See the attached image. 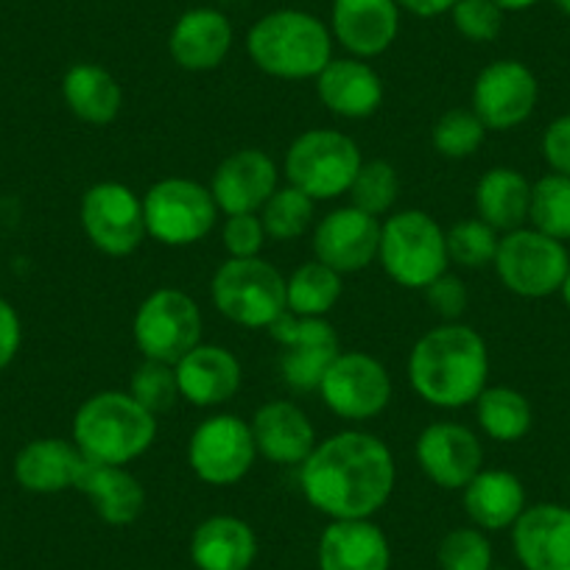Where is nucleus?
I'll use <instances>...</instances> for the list:
<instances>
[{"mask_svg": "<svg viewBox=\"0 0 570 570\" xmlns=\"http://www.w3.org/2000/svg\"><path fill=\"white\" fill-rule=\"evenodd\" d=\"M299 487L305 501L325 518H375L397 487V464L381 436L338 431L316 442L299 464Z\"/></svg>", "mask_w": 570, "mask_h": 570, "instance_id": "f257e3e1", "label": "nucleus"}, {"mask_svg": "<svg viewBox=\"0 0 570 570\" xmlns=\"http://www.w3.org/2000/svg\"><path fill=\"white\" fill-rule=\"evenodd\" d=\"M411 389L434 409L473 405L490 381L484 336L464 322H442L414 342L405 364Z\"/></svg>", "mask_w": 570, "mask_h": 570, "instance_id": "f03ea898", "label": "nucleus"}, {"mask_svg": "<svg viewBox=\"0 0 570 570\" xmlns=\"http://www.w3.org/2000/svg\"><path fill=\"white\" fill-rule=\"evenodd\" d=\"M246 53L272 79H316L333 59L331 26L303 9H277L255 20L246 35Z\"/></svg>", "mask_w": 570, "mask_h": 570, "instance_id": "7ed1b4c3", "label": "nucleus"}, {"mask_svg": "<svg viewBox=\"0 0 570 570\" xmlns=\"http://www.w3.org/2000/svg\"><path fill=\"white\" fill-rule=\"evenodd\" d=\"M73 445L87 462L131 464L157 440V416L142 409L129 392L107 389L76 409Z\"/></svg>", "mask_w": 570, "mask_h": 570, "instance_id": "20e7f679", "label": "nucleus"}, {"mask_svg": "<svg viewBox=\"0 0 570 570\" xmlns=\"http://www.w3.org/2000/svg\"><path fill=\"white\" fill-rule=\"evenodd\" d=\"M377 263L400 288L422 292L451 266L445 229L425 210L389 213L381 222Z\"/></svg>", "mask_w": 570, "mask_h": 570, "instance_id": "39448f33", "label": "nucleus"}, {"mask_svg": "<svg viewBox=\"0 0 570 570\" xmlns=\"http://www.w3.org/2000/svg\"><path fill=\"white\" fill-rule=\"evenodd\" d=\"M210 299L224 320L268 331L285 314V277L263 257H227L210 279Z\"/></svg>", "mask_w": 570, "mask_h": 570, "instance_id": "423d86ee", "label": "nucleus"}, {"mask_svg": "<svg viewBox=\"0 0 570 570\" xmlns=\"http://www.w3.org/2000/svg\"><path fill=\"white\" fill-rule=\"evenodd\" d=\"M358 142L338 129H308L297 135L285 151V183L308 194L314 202L347 196L358 174Z\"/></svg>", "mask_w": 570, "mask_h": 570, "instance_id": "0eeeda50", "label": "nucleus"}, {"mask_svg": "<svg viewBox=\"0 0 570 570\" xmlns=\"http://www.w3.org/2000/svg\"><path fill=\"white\" fill-rule=\"evenodd\" d=\"M218 213L210 188L188 177L160 179L142 194L146 233L174 249L202 244L216 229Z\"/></svg>", "mask_w": 570, "mask_h": 570, "instance_id": "6e6552de", "label": "nucleus"}, {"mask_svg": "<svg viewBox=\"0 0 570 570\" xmlns=\"http://www.w3.org/2000/svg\"><path fill=\"white\" fill-rule=\"evenodd\" d=\"M503 288L525 299H542L562 292L570 272L568 246L534 227H520L501 235L495 263Z\"/></svg>", "mask_w": 570, "mask_h": 570, "instance_id": "1a4fd4ad", "label": "nucleus"}, {"mask_svg": "<svg viewBox=\"0 0 570 570\" xmlns=\"http://www.w3.org/2000/svg\"><path fill=\"white\" fill-rule=\"evenodd\" d=\"M205 320L190 294L163 285L142 299L131 320V336L142 358L177 364L202 344Z\"/></svg>", "mask_w": 570, "mask_h": 570, "instance_id": "9d476101", "label": "nucleus"}, {"mask_svg": "<svg viewBox=\"0 0 570 570\" xmlns=\"http://www.w3.org/2000/svg\"><path fill=\"white\" fill-rule=\"evenodd\" d=\"M79 222L87 240L107 257H129L149 238L142 196L124 183H96L85 190Z\"/></svg>", "mask_w": 570, "mask_h": 570, "instance_id": "9b49d317", "label": "nucleus"}, {"mask_svg": "<svg viewBox=\"0 0 570 570\" xmlns=\"http://www.w3.org/2000/svg\"><path fill=\"white\" fill-rule=\"evenodd\" d=\"M257 445L249 422L235 414H213L194 428L188 440V468L210 487H233L249 475Z\"/></svg>", "mask_w": 570, "mask_h": 570, "instance_id": "f8f14e48", "label": "nucleus"}, {"mask_svg": "<svg viewBox=\"0 0 570 570\" xmlns=\"http://www.w3.org/2000/svg\"><path fill=\"white\" fill-rule=\"evenodd\" d=\"M316 394L342 420L366 422L383 414L392 403V375L375 355L342 350L322 377Z\"/></svg>", "mask_w": 570, "mask_h": 570, "instance_id": "ddd939ff", "label": "nucleus"}, {"mask_svg": "<svg viewBox=\"0 0 570 570\" xmlns=\"http://www.w3.org/2000/svg\"><path fill=\"white\" fill-rule=\"evenodd\" d=\"M277 344V366L285 386L294 392H320V383L336 355L342 353L336 331L327 320H305L285 311L272 327Z\"/></svg>", "mask_w": 570, "mask_h": 570, "instance_id": "4468645a", "label": "nucleus"}, {"mask_svg": "<svg viewBox=\"0 0 570 570\" xmlns=\"http://www.w3.org/2000/svg\"><path fill=\"white\" fill-rule=\"evenodd\" d=\"M540 85L529 65L518 59H498L481 68L473 81V109L487 131H512L534 115Z\"/></svg>", "mask_w": 570, "mask_h": 570, "instance_id": "2eb2a0df", "label": "nucleus"}, {"mask_svg": "<svg viewBox=\"0 0 570 570\" xmlns=\"http://www.w3.org/2000/svg\"><path fill=\"white\" fill-rule=\"evenodd\" d=\"M416 464L442 490H464L484 470V445L462 422H431L414 445Z\"/></svg>", "mask_w": 570, "mask_h": 570, "instance_id": "dca6fc26", "label": "nucleus"}, {"mask_svg": "<svg viewBox=\"0 0 570 570\" xmlns=\"http://www.w3.org/2000/svg\"><path fill=\"white\" fill-rule=\"evenodd\" d=\"M381 218L358 207H336L314 227V257L338 274H358L377 261Z\"/></svg>", "mask_w": 570, "mask_h": 570, "instance_id": "f3484780", "label": "nucleus"}, {"mask_svg": "<svg viewBox=\"0 0 570 570\" xmlns=\"http://www.w3.org/2000/svg\"><path fill=\"white\" fill-rule=\"evenodd\" d=\"M207 188L224 216L261 213L268 196L279 188V168L266 151L238 149L218 163Z\"/></svg>", "mask_w": 570, "mask_h": 570, "instance_id": "a211bd4d", "label": "nucleus"}, {"mask_svg": "<svg viewBox=\"0 0 570 570\" xmlns=\"http://www.w3.org/2000/svg\"><path fill=\"white\" fill-rule=\"evenodd\" d=\"M331 35L350 57H381L400 35L397 0H333Z\"/></svg>", "mask_w": 570, "mask_h": 570, "instance_id": "6ab92c4d", "label": "nucleus"}, {"mask_svg": "<svg viewBox=\"0 0 570 570\" xmlns=\"http://www.w3.org/2000/svg\"><path fill=\"white\" fill-rule=\"evenodd\" d=\"M512 548L523 570H570V509L562 503L525 507L512 525Z\"/></svg>", "mask_w": 570, "mask_h": 570, "instance_id": "aec40b11", "label": "nucleus"}, {"mask_svg": "<svg viewBox=\"0 0 570 570\" xmlns=\"http://www.w3.org/2000/svg\"><path fill=\"white\" fill-rule=\"evenodd\" d=\"M257 456L279 468H299L316 448V428L292 400H268L249 422Z\"/></svg>", "mask_w": 570, "mask_h": 570, "instance_id": "412c9836", "label": "nucleus"}, {"mask_svg": "<svg viewBox=\"0 0 570 570\" xmlns=\"http://www.w3.org/2000/svg\"><path fill=\"white\" fill-rule=\"evenodd\" d=\"M235 31L224 12L210 7H196L179 14L168 35V53L174 65L188 73H207L227 62L233 51Z\"/></svg>", "mask_w": 570, "mask_h": 570, "instance_id": "4be33fe9", "label": "nucleus"}, {"mask_svg": "<svg viewBox=\"0 0 570 570\" xmlns=\"http://www.w3.org/2000/svg\"><path fill=\"white\" fill-rule=\"evenodd\" d=\"M179 381V394L196 409H218L227 405L244 383V370L233 350L222 344H196L188 355L174 364Z\"/></svg>", "mask_w": 570, "mask_h": 570, "instance_id": "5701e85b", "label": "nucleus"}, {"mask_svg": "<svg viewBox=\"0 0 570 570\" xmlns=\"http://www.w3.org/2000/svg\"><path fill=\"white\" fill-rule=\"evenodd\" d=\"M316 96L327 112L344 120H364L381 109L383 79L366 59L333 57L316 76Z\"/></svg>", "mask_w": 570, "mask_h": 570, "instance_id": "b1692460", "label": "nucleus"}, {"mask_svg": "<svg viewBox=\"0 0 570 570\" xmlns=\"http://www.w3.org/2000/svg\"><path fill=\"white\" fill-rule=\"evenodd\" d=\"M320 570H389L392 546L372 518L331 520L316 546Z\"/></svg>", "mask_w": 570, "mask_h": 570, "instance_id": "393cba45", "label": "nucleus"}, {"mask_svg": "<svg viewBox=\"0 0 570 570\" xmlns=\"http://www.w3.org/2000/svg\"><path fill=\"white\" fill-rule=\"evenodd\" d=\"M81 468L85 456L73 440L42 436L20 448L14 456V481L35 495H57V492L76 490Z\"/></svg>", "mask_w": 570, "mask_h": 570, "instance_id": "a878e982", "label": "nucleus"}, {"mask_svg": "<svg viewBox=\"0 0 570 570\" xmlns=\"http://www.w3.org/2000/svg\"><path fill=\"white\" fill-rule=\"evenodd\" d=\"M76 492L92 503L107 525H131L146 509V487L120 464H96L85 459Z\"/></svg>", "mask_w": 570, "mask_h": 570, "instance_id": "bb28decb", "label": "nucleus"}, {"mask_svg": "<svg viewBox=\"0 0 570 570\" xmlns=\"http://www.w3.org/2000/svg\"><path fill=\"white\" fill-rule=\"evenodd\" d=\"M257 559V534L235 514H213L190 534L196 570H249Z\"/></svg>", "mask_w": 570, "mask_h": 570, "instance_id": "cd10ccee", "label": "nucleus"}, {"mask_svg": "<svg viewBox=\"0 0 570 570\" xmlns=\"http://www.w3.org/2000/svg\"><path fill=\"white\" fill-rule=\"evenodd\" d=\"M462 503L468 518L481 531H503L518 523L525 512V487L509 470L484 468L462 490Z\"/></svg>", "mask_w": 570, "mask_h": 570, "instance_id": "c85d7f7f", "label": "nucleus"}, {"mask_svg": "<svg viewBox=\"0 0 570 570\" xmlns=\"http://www.w3.org/2000/svg\"><path fill=\"white\" fill-rule=\"evenodd\" d=\"M475 218L495 233H512L529 224L531 183L509 166H495L475 183Z\"/></svg>", "mask_w": 570, "mask_h": 570, "instance_id": "c756f323", "label": "nucleus"}, {"mask_svg": "<svg viewBox=\"0 0 570 570\" xmlns=\"http://www.w3.org/2000/svg\"><path fill=\"white\" fill-rule=\"evenodd\" d=\"M62 98L73 118L90 126L112 124L124 107V90L118 79L96 62H76L65 70Z\"/></svg>", "mask_w": 570, "mask_h": 570, "instance_id": "7c9ffc66", "label": "nucleus"}, {"mask_svg": "<svg viewBox=\"0 0 570 570\" xmlns=\"http://www.w3.org/2000/svg\"><path fill=\"white\" fill-rule=\"evenodd\" d=\"M344 274L314 261L303 263L285 279V308L305 320H327L344 292Z\"/></svg>", "mask_w": 570, "mask_h": 570, "instance_id": "2f4dec72", "label": "nucleus"}, {"mask_svg": "<svg viewBox=\"0 0 570 570\" xmlns=\"http://www.w3.org/2000/svg\"><path fill=\"white\" fill-rule=\"evenodd\" d=\"M473 405L479 428L495 442H520L534 425L529 397L512 386H487Z\"/></svg>", "mask_w": 570, "mask_h": 570, "instance_id": "473e14b6", "label": "nucleus"}, {"mask_svg": "<svg viewBox=\"0 0 570 570\" xmlns=\"http://www.w3.org/2000/svg\"><path fill=\"white\" fill-rule=\"evenodd\" d=\"M314 213L316 202L308 194H303L294 185H279L266 205L261 207V222L263 229L272 240H297L314 227Z\"/></svg>", "mask_w": 570, "mask_h": 570, "instance_id": "72a5a7b5", "label": "nucleus"}, {"mask_svg": "<svg viewBox=\"0 0 570 570\" xmlns=\"http://www.w3.org/2000/svg\"><path fill=\"white\" fill-rule=\"evenodd\" d=\"M529 227L553 240H570V177L546 174L531 183Z\"/></svg>", "mask_w": 570, "mask_h": 570, "instance_id": "f704fd0d", "label": "nucleus"}, {"mask_svg": "<svg viewBox=\"0 0 570 570\" xmlns=\"http://www.w3.org/2000/svg\"><path fill=\"white\" fill-rule=\"evenodd\" d=\"M484 137L487 126L481 124L473 109L453 107L436 118L434 129H431V146L436 155L448 157V160H468L484 146Z\"/></svg>", "mask_w": 570, "mask_h": 570, "instance_id": "c9c22d12", "label": "nucleus"}, {"mask_svg": "<svg viewBox=\"0 0 570 570\" xmlns=\"http://www.w3.org/2000/svg\"><path fill=\"white\" fill-rule=\"evenodd\" d=\"M350 205L370 216H389L397 205L400 174L389 160H364L361 163L355 183L350 188Z\"/></svg>", "mask_w": 570, "mask_h": 570, "instance_id": "e433bc0d", "label": "nucleus"}, {"mask_svg": "<svg viewBox=\"0 0 570 570\" xmlns=\"http://www.w3.org/2000/svg\"><path fill=\"white\" fill-rule=\"evenodd\" d=\"M445 238L451 263L468 268V272H479V268L492 266L498 255V244H501V233H495L481 218L456 222L451 229H445Z\"/></svg>", "mask_w": 570, "mask_h": 570, "instance_id": "4c0bfd02", "label": "nucleus"}, {"mask_svg": "<svg viewBox=\"0 0 570 570\" xmlns=\"http://www.w3.org/2000/svg\"><path fill=\"white\" fill-rule=\"evenodd\" d=\"M129 394L155 416L166 414V411H171L183 400L177 370H174V364L142 358V364L137 366L129 381Z\"/></svg>", "mask_w": 570, "mask_h": 570, "instance_id": "58836bf2", "label": "nucleus"}, {"mask_svg": "<svg viewBox=\"0 0 570 570\" xmlns=\"http://www.w3.org/2000/svg\"><path fill=\"white\" fill-rule=\"evenodd\" d=\"M440 570H492V542L475 525H459L442 537L436 548Z\"/></svg>", "mask_w": 570, "mask_h": 570, "instance_id": "ea45409f", "label": "nucleus"}, {"mask_svg": "<svg viewBox=\"0 0 570 570\" xmlns=\"http://www.w3.org/2000/svg\"><path fill=\"white\" fill-rule=\"evenodd\" d=\"M503 12L495 0H459L453 7V29L470 42H492L503 31Z\"/></svg>", "mask_w": 570, "mask_h": 570, "instance_id": "a19ab883", "label": "nucleus"}, {"mask_svg": "<svg viewBox=\"0 0 570 570\" xmlns=\"http://www.w3.org/2000/svg\"><path fill=\"white\" fill-rule=\"evenodd\" d=\"M268 235L257 213H238V216H224L222 244L229 257H261Z\"/></svg>", "mask_w": 570, "mask_h": 570, "instance_id": "79ce46f5", "label": "nucleus"}, {"mask_svg": "<svg viewBox=\"0 0 570 570\" xmlns=\"http://www.w3.org/2000/svg\"><path fill=\"white\" fill-rule=\"evenodd\" d=\"M428 299V308L434 311L442 322H462L464 311H468L470 294L468 285L462 283V277L445 272L442 277H436L434 283L422 288Z\"/></svg>", "mask_w": 570, "mask_h": 570, "instance_id": "37998d69", "label": "nucleus"}, {"mask_svg": "<svg viewBox=\"0 0 570 570\" xmlns=\"http://www.w3.org/2000/svg\"><path fill=\"white\" fill-rule=\"evenodd\" d=\"M540 149L553 174L570 177V112L559 115L557 120L548 124V129L542 131Z\"/></svg>", "mask_w": 570, "mask_h": 570, "instance_id": "c03bdc74", "label": "nucleus"}, {"mask_svg": "<svg viewBox=\"0 0 570 570\" xmlns=\"http://www.w3.org/2000/svg\"><path fill=\"white\" fill-rule=\"evenodd\" d=\"M20 344H23V325H20L18 311L9 299L0 297V372L18 358Z\"/></svg>", "mask_w": 570, "mask_h": 570, "instance_id": "a18cd8bd", "label": "nucleus"}, {"mask_svg": "<svg viewBox=\"0 0 570 570\" xmlns=\"http://www.w3.org/2000/svg\"><path fill=\"white\" fill-rule=\"evenodd\" d=\"M456 3L459 0H397L400 12H409L422 20H434L442 18V14H451Z\"/></svg>", "mask_w": 570, "mask_h": 570, "instance_id": "49530a36", "label": "nucleus"}, {"mask_svg": "<svg viewBox=\"0 0 570 570\" xmlns=\"http://www.w3.org/2000/svg\"><path fill=\"white\" fill-rule=\"evenodd\" d=\"M495 3L503 9V12H525V9L537 7L540 0H495Z\"/></svg>", "mask_w": 570, "mask_h": 570, "instance_id": "de8ad7c7", "label": "nucleus"}, {"mask_svg": "<svg viewBox=\"0 0 570 570\" xmlns=\"http://www.w3.org/2000/svg\"><path fill=\"white\" fill-rule=\"evenodd\" d=\"M559 294H562L564 305H568V308H570V272H568V277H564V285H562V292H559Z\"/></svg>", "mask_w": 570, "mask_h": 570, "instance_id": "09e8293b", "label": "nucleus"}, {"mask_svg": "<svg viewBox=\"0 0 570 570\" xmlns=\"http://www.w3.org/2000/svg\"><path fill=\"white\" fill-rule=\"evenodd\" d=\"M553 7H557L559 12L568 14V18H570V0H553Z\"/></svg>", "mask_w": 570, "mask_h": 570, "instance_id": "8fccbe9b", "label": "nucleus"}]
</instances>
